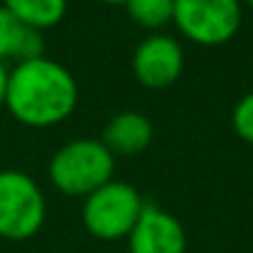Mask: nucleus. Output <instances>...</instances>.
<instances>
[{"label":"nucleus","instance_id":"4","mask_svg":"<svg viewBox=\"0 0 253 253\" xmlns=\"http://www.w3.org/2000/svg\"><path fill=\"white\" fill-rule=\"evenodd\" d=\"M47 216L40 184L20 169H0V236L25 241L35 236Z\"/></svg>","mask_w":253,"mask_h":253},{"label":"nucleus","instance_id":"6","mask_svg":"<svg viewBox=\"0 0 253 253\" xmlns=\"http://www.w3.org/2000/svg\"><path fill=\"white\" fill-rule=\"evenodd\" d=\"M184 69V52L169 35L153 32L133 52V74L148 88H168Z\"/></svg>","mask_w":253,"mask_h":253},{"label":"nucleus","instance_id":"7","mask_svg":"<svg viewBox=\"0 0 253 253\" xmlns=\"http://www.w3.org/2000/svg\"><path fill=\"white\" fill-rule=\"evenodd\" d=\"M187 234L177 216L148 204L143 207L140 219L128 234V253H184Z\"/></svg>","mask_w":253,"mask_h":253},{"label":"nucleus","instance_id":"15","mask_svg":"<svg viewBox=\"0 0 253 253\" xmlns=\"http://www.w3.org/2000/svg\"><path fill=\"white\" fill-rule=\"evenodd\" d=\"M246 2H249V5H251V7H253V0H246Z\"/></svg>","mask_w":253,"mask_h":253},{"label":"nucleus","instance_id":"11","mask_svg":"<svg viewBox=\"0 0 253 253\" xmlns=\"http://www.w3.org/2000/svg\"><path fill=\"white\" fill-rule=\"evenodd\" d=\"M123 5L130 20L145 30H163L174 15V0H126Z\"/></svg>","mask_w":253,"mask_h":253},{"label":"nucleus","instance_id":"9","mask_svg":"<svg viewBox=\"0 0 253 253\" xmlns=\"http://www.w3.org/2000/svg\"><path fill=\"white\" fill-rule=\"evenodd\" d=\"M44 57V37L40 30L22 25L7 7L0 5V62H30Z\"/></svg>","mask_w":253,"mask_h":253},{"label":"nucleus","instance_id":"12","mask_svg":"<svg viewBox=\"0 0 253 253\" xmlns=\"http://www.w3.org/2000/svg\"><path fill=\"white\" fill-rule=\"evenodd\" d=\"M231 123H234L236 135L253 145V91L236 101L234 113H231Z\"/></svg>","mask_w":253,"mask_h":253},{"label":"nucleus","instance_id":"3","mask_svg":"<svg viewBox=\"0 0 253 253\" xmlns=\"http://www.w3.org/2000/svg\"><path fill=\"white\" fill-rule=\"evenodd\" d=\"M143 207L145 202L133 184L111 179L84 197L82 221L91 236L101 241H118L128 239L143 214Z\"/></svg>","mask_w":253,"mask_h":253},{"label":"nucleus","instance_id":"14","mask_svg":"<svg viewBox=\"0 0 253 253\" xmlns=\"http://www.w3.org/2000/svg\"><path fill=\"white\" fill-rule=\"evenodd\" d=\"M101 2H121V5H123L126 0H101Z\"/></svg>","mask_w":253,"mask_h":253},{"label":"nucleus","instance_id":"8","mask_svg":"<svg viewBox=\"0 0 253 253\" xmlns=\"http://www.w3.org/2000/svg\"><path fill=\"white\" fill-rule=\"evenodd\" d=\"M101 143L113 155H138L153 143V123L140 111H123L106 123Z\"/></svg>","mask_w":253,"mask_h":253},{"label":"nucleus","instance_id":"2","mask_svg":"<svg viewBox=\"0 0 253 253\" xmlns=\"http://www.w3.org/2000/svg\"><path fill=\"white\" fill-rule=\"evenodd\" d=\"M113 153L93 138H77L62 145L49 160L52 184L72 197H88L113 179Z\"/></svg>","mask_w":253,"mask_h":253},{"label":"nucleus","instance_id":"10","mask_svg":"<svg viewBox=\"0 0 253 253\" xmlns=\"http://www.w3.org/2000/svg\"><path fill=\"white\" fill-rule=\"evenodd\" d=\"M2 7H7L22 25L42 32L62 22L67 0H2Z\"/></svg>","mask_w":253,"mask_h":253},{"label":"nucleus","instance_id":"1","mask_svg":"<svg viewBox=\"0 0 253 253\" xmlns=\"http://www.w3.org/2000/svg\"><path fill=\"white\" fill-rule=\"evenodd\" d=\"M77 101L79 86L74 74L49 57L20 62L10 69L5 106L22 126H57L74 113Z\"/></svg>","mask_w":253,"mask_h":253},{"label":"nucleus","instance_id":"13","mask_svg":"<svg viewBox=\"0 0 253 253\" xmlns=\"http://www.w3.org/2000/svg\"><path fill=\"white\" fill-rule=\"evenodd\" d=\"M7 77H10V72H7L5 62H0V106H5V93H7Z\"/></svg>","mask_w":253,"mask_h":253},{"label":"nucleus","instance_id":"5","mask_svg":"<svg viewBox=\"0 0 253 253\" xmlns=\"http://www.w3.org/2000/svg\"><path fill=\"white\" fill-rule=\"evenodd\" d=\"M172 22L187 40L216 47L239 32L241 0H174Z\"/></svg>","mask_w":253,"mask_h":253}]
</instances>
